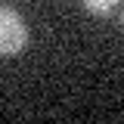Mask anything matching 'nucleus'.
I'll use <instances>...</instances> for the list:
<instances>
[{
  "mask_svg": "<svg viewBox=\"0 0 124 124\" xmlns=\"http://www.w3.org/2000/svg\"><path fill=\"white\" fill-rule=\"evenodd\" d=\"M28 40V25L25 19L9 9V6H0V56H13L19 53Z\"/></svg>",
  "mask_w": 124,
  "mask_h": 124,
  "instance_id": "f257e3e1",
  "label": "nucleus"
},
{
  "mask_svg": "<svg viewBox=\"0 0 124 124\" xmlns=\"http://www.w3.org/2000/svg\"><path fill=\"white\" fill-rule=\"evenodd\" d=\"M84 6H87V13H93V16H106V13H112L115 9V3L118 0H81Z\"/></svg>",
  "mask_w": 124,
  "mask_h": 124,
  "instance_id": "f03ea898",
  "label": "nucleus"
}]
</instances>
